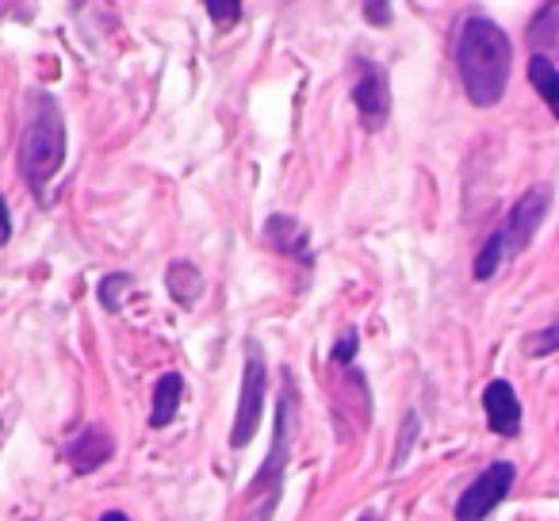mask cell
I'll return each instance as SVG.
<instances>
[{
	"mask_svg": "<svg viewBox=\"0 0 559 521\" xmlns=\"http://www.w3.org/2000/svg\"><path fill=\"white\" fill-rule=\"evenodd\" d=\"M353 357H357V334L349 330V334L334 345V365H349Z\"/></svg>",
	"mask_w": 559,
	"mask_h": 521,
	"instance_id": "20",
	"label": "cell"
},
{
	"mask_svg": "<svg viewBox=\"0 0 559 521\" xmlns=\"http://www.w3.org/2000/svg\"><path fill=\"white\" fill-rule=\"evenodd\" d=\"M365 20L376 27H388L391 24V4H383V0H372V4H365Z\"/></svg>",
	"mask_w": 559,
	"mask_h": 521,
	"instance_id": "19",
	"label": "cell"
},
{
	"mask_svg": "<svg viewBox=\"0 0 559 521\" xmlns=\"http://www.w3.org/2000/svg\"><path fill=\"white\" fill-rule=\"evenodd\" d=\"M66 162V116L50 93H27V123L20 139V173L39 200H47V185Z\"/></svg>",
	"mask_w": 559,
	"mask_h": 521,
	"instance_id": "2",
	"label": "cell"
},
{
	"mask_svg": "<svg viewBox=\"0 0 559 521\" xmlns=\"http://www.w3.org/2000/svg\"><path fill=\"white\" fill-rule=\"evenodd\" d=\"M559 35V4H544L540 12H536L533 20V32H528V43L536 47V55H540L544 47H548L551 39Z\"/></svg>",
	"mask_w": 559,
	"mask_h": 521,
	"instance_id": "14",
	"label": "cell"
},
{
	"mask_svg": "<svg viewBox=\"0 0 559 521\" xmlns=\"http://www.w3.org/2000/svg\"><path fill=\"white\" fill-rule=\"evenodd\" d=\"M353 104L360 111V127L368 134L383 131L391 119V85H388V70L380 62H357V81H353Z\"/></svg>",
	"mask_w": 559,
	"mask_h": 521,
	"instance_id": "6",
	"label": "cell"
},
{
	"mask_svg": "<svg viewBox=\"0 0 559 521\" xmlns=\"http://www.w3.org/2000/svg\"><path fill=\"white\" fill-rule=\"evenodd\" d=\"M111 452H116V441H111V434L104 426H85L73 441L62 445V460L78 475H88V472H96V467H104L111 460Z\"/></svg>",
	"mask_w": 559,
	"mask_h": 521,
	"instance_id": "8",
	"label": "cell"
},
{
	"mask_svg": "<svg viewBox=\"0 0 559 521\" xmlns=\"http://www.w3.org/2000/svg\"><path fill=\"white\" fill-rule=\"evenodd\" d=\"M264 241H269L276 253L296 257L299 265H311V230L304 223H296L292 215H269L264 218Z\"/></svg>",
	"mask_w": 559,
	"mask_h": 521,
	"instance_id": "10",
	"label": "cell"
},
{
	"mask_svg": "<svg viewBox=\"0 0 559 521\" xmlns=\"http://www.w3.org/2000/svg\"><path fill=\"white\" fill-rule=\"evenodd\" d=\"M548 208H551V188L548 185L528 188V192L510 208L506 223L498 226V230L487 238V246L479 249L475 269H472L475 281H490V276H495L510 257L525 253V249L533 246V234L540 230V223L548 218Z\"/></svg>",
	"mask_w": 559,
	"mask_h": 521,
	"instance_id": "4",
	"label": "cell"
},
{
	"mask_svg": "<svg viewBox=\"0 0 559 521\" xmlns=\"http://www.w3.org/2000/svg\"><path fill=\"white\" fill-rule=\"evenodd\" d=\"M131 273H108L100 281V292H96V296H100V307L104 311H111L116 315L119 307H123V299H127V292H131Z\"/></svg>",
	"mask_w": 559,
	"mask_h": 521,
	"instance_id": "15",
	"label": "cell"
},
{
	"mask_svg": "<svg viewBox=\"0 0 559 521\" xmlns=\"http://www.w3.org/2000/svg\"><path fill=\"white\" fill-rule=\"evenodd\" d=\"M528 81H533V88L540 93V100L551 108V116L559 119V70L551 66V58H544V55L528 58Z\"/></svg>",
	"mask_w": 559,
	"mask_h": 521,
	"instance_id": "13",
	"label": "cell"
},
{
	"mask_svg": "<svg viewBox=\"0 0 559 521\" xmlns=\"http://www.w3.org/2000/svg\"><path fill=\"white\" fill-rule=\"evenodd\" d=\"M456 66H460V85H464L467 100L475 108H495L506 96V81H510L513 50L510 35L487 16H467L460 24L456 43Z\"/></svg>",
	"mask_w": 559,
	"mask_h": 521,
	"instance_id": "1",
	"label": "cell"
},
{
	"mask_svg": "<svg viewBox=\"0 0 559 521\" xmlns=\"http://www.w3.org/2000/svg\"><path fill=\"white\" fill-rule=\"evenodd\" d=\"M100 521H131V518H127L123 510H104V513H100Z\"/></svg>",
	"mask_w": 559,
	"mask_h": 521,
	"instance_id": "21",
	"label": "cell"
},
{
	"mask_svg": "<svg viewBox=\"0 0 559 521\" xmlns=\"http://www.w3.org/2000/svg\"><path fill=\"white\" fill-rule=\"evenodd\" d=\"M418 429H421V418H418V414H406V418H403V434H399V441H395V457H391V472H399V467L406 464V457H411Z\"/></svg>",
	"mask_w": 559,
	"mask_h": 521,
	"instance_id": "16",
	"label": "cell"
},
{
	"mask_svg": "<svg viewBox=\"0 0 559 521\" xmlns=\"http://www.w3.org/2000/svg\"><path fill=\"white\" fill-rule=\"evenodd\" d=\"M180 399H185V376L165 372L162 380L154 383V403H150V426L165 429L180 411Z\"/></svg>",
	"mask_w": 559,
	"mask_h": 521,
	"instance_id": "11",
	"label": "cell"
},
{
	"mask_svg": "<svg viewBox=\"0 0 559 521\" xmlns=\"http://www.w3.org/2000/svg\"><path fill=\"white\" fill-rule=\"evenodd\" d=\"M513 475H518V467H513L510 460H498V464L483 467L479 479H475L472 487L456 498V521H483L487 518V513L495 510L506 495H510Z\"/></svg>",
	"mask_w": 559,
	"mask_h": 521,
	"instance_id": "7",
	"label": "cell"
},
{
	"mask_svg": "<svg viewBox=\"0 0 559 521\" xmlns=\"http://www.w3.org/2000/svg\"><path fill=\"white\" fill-rule=\"evenodd\" d=\"M525 353H528V357H551V353H559V322H551V327L528 334L525 338Z\"/></svg>",
	"mask_w": 559,
	"mask_h": 521,
	"instance_id": "17",
	"label": "cell"
},
{
	"mask_svg": "<svg viewBox=\"0 0 559 521\" xmlns=\"http://www.w3.org/2000/svg\"><path fill=\"white\" fill-rule=\"evenodd\" d=\"M292 406H296V388H292V376L284 372V395H280V403H276V426H272L269 457L257 467L253 483H249L246 498H241L238 521L276 518V506H280V498H284V475H288V460H292Z\"/></svg>",
	"mask_w": 559,
	"mask_h": 521,
	"instance_id": "3",
	"label": "cell"
},
{
	"mask_svg": "<svg viewBox=\"0 0 559 521\" xmlns=\"http://www.w3.org/2000/svg\"><path fill=\"white\" fill-rule=\"evenodd\" d=\"M165 288L177 299L180 307H195L203 296V273L192 265V261H173L169 273H165Z\"/></svg>",
	"mask_w": 559,
	"mask_h": 521,
	"instance_id": "12",
	"label": "cell"
},
{
	"mask_svg": "<svg viewBox=\"0 0 559 521\" xmlns=\"http://www.w3.org/2000/svg\"><path fill=\"white\" fill-rule=\"evenodd\" d=\"M207 16H211V24L226 32V27H234L241 20V4H238V0H211Z\"/></svg>",
	"mask_w": 559,
	"mask_h": 521,
	"instance_id": "18",
	"label": "cell"
},
{
	"mask_svg": "<svg viewBox=\"0 0 559 521\" xmlns=\"http://www.w3.org/2000/svg\"><path fill=\"white\" fill-rule=\"evenodd\" d=\"M360 521H383V518H380V513H372V510H368V513H365V518H360Z\"/></svg>",
	"mask_w": 559,
	"mask_h": 521,
	"instance_id": "22",
	"label": "cell"
},
{
	"mask_svg": "<svg viewBox=\"0 0 559 521\" xmlns=\"http://www.w3.org/2000/svg\"><path fill=\"white\" fill-rule=\"evenodd\" d=\"M483 414H487V426L495 429L498 437H518L521 434V399L518 391L510 388L506 380H490L483 388Z\"/></svg>",
	"mask_w": 559,
	"mask_h": 521,
	"instance_id": "9",
	"label": "cell"
},
{
	"mask_svg": "<svg viewBox=\"0 0 559 521\" xmlns=\"http://www.w3.org/2000/svg\"><path fill=\"white\" fill-rule=\"evenodd\" d=\"M264 395H269V365L257 342H246V365H241V391H238V414L230 426V449H246L261 426Z\"/></svg>",
	"mask_w": 559,
	"mask_h": 521,
	"instance_id": "5",
	"label": "cell"
}]
</instances>
